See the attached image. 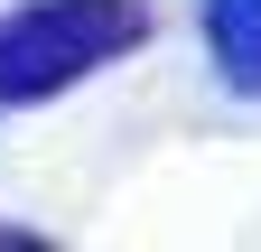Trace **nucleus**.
Here are the masks:
<instances>
[{
  "instance_id": "f257e3e1",
  "label": "nucleus",
  "mask_w": 261,
  "mask_h": 252,
  "mask_svg": "<svg viewBox=\"0 0 261 252\" xmlns=\"http://www.w3.org/2000/svg\"><path fill=\"white\" fill-rule=\"evenodd\" d=\"M149 38V19L130 0H28L0 19V103H47L75 75L112 66Z\"/></svg>"
},
{
  "instance_id": "f03ea898",
  "label": "nucleus",
  "mask_w": 261,
  "mask_h": 252,
  "mask_svg": "<svg viewBox=\"0 0 261 252\" xmlns=\"http://www.w3.org/2000/svg\"><path fill=\"white\" fill-rule=\"evenodd\" d=\"M205 38H215L224 84L261 93V0H205Z\"/></svg>"
}]
</instances>
